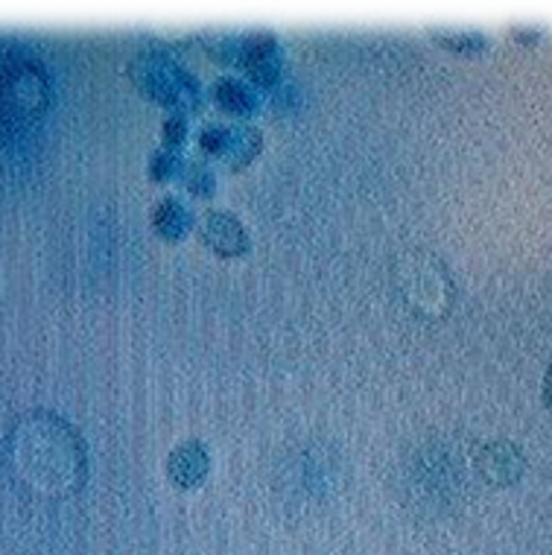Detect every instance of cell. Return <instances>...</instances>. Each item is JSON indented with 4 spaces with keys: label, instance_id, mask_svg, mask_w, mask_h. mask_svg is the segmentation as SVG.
Listing matches in <instances>:
<instances>
[{
    "label": "cell",
    "instance_id": "1",
    "mask_svg": "<svg viewBox=\"0 0 552 555\" xmlns=\"http://www.w3.org/2000/svg\"><path fill=\"white\" fill-rule=\"evenodd\" d=\"M15 477L41 498H62L82 482L86 456L77 430L53 412H33L10 433Z\"/></svg>",
    "mask_w": 552,
    "mask_h": 555
},
{
    "label": "cell",
    "instance_id": "2",
    "mask_svg": "<svg viewBox=\"0 0 552 555\" xmlns=\"http://www.w3.org/2000/svg\"><path fill=\"white\" fill-rule=\"evenodd\" d=\"M395 287L412 313L424 319L448 317L453 296H457L448 267L436 255L421 249L400 255L395 263Z\"/></svg>",
    "mask_w": 552,
    "mask_h": 555
},
{
    "label": "cell",
    "instance_id": "3",
    "mask_svg": "<svg viewBox=\"0 0 552 555\" xmlns=\"http://www.w3.org/2000/svg\"><path fill=\"white\" fill-rule=\"evenodd\" d=\"M129 74H132V79L138 82L143 94L153 96L155 103H162V106L172 108V115H181V112H191V108L200 106V82L170 53L146 50L138 59H132Z\"/></svg>",
    "mask_w": 552,
    "mask_h": 555
},
{
    "label": "cell",
    "instance_id": "4",
    "mask_svg": "<svg viewBox=\"0 0 552 555\" xmlns=\"http://www.w3.org/2000/svg\"><path fill=\"white\" fill-rule=\"evenodd\" d=\"M202 153L214 155L229 162L231 167H243L257 155L260 150V132L255 126L246 124H229V120H214V124L202 126L200 132Z\"/></svg>",
    "mask_w": 552,
    "mask_h": 555
},
{
    "label": "cell",
    "instance_id": "5",
    "mask_svg": "<svg viewBox=\"0 0 552 555\" xmlns=\"http://www.w3.org/2000/svg\"><path fill=\"white\" fill-rule=\"evenodd\" d=\"M474 465L479 470V477L491 482V486H514L517 479L524 477L526 470V460L524 453L517 450V444L512 441H486V444H479L476 448Z\"/></svg>",
    "mask_w": 552,
    "mask_h": 555
},
{
    "label": "cell",
    "instance_id": "6",
    "mask_svg": "<svg viewBox=\"0 0 552 555\" xmlns=\"http://www.w3.org/2000/svg\"><path fill=\"white\" fill-rule=\"evenodd\" d=\"M202 240L222 258H238L248 249V234L243 222L229 211H208L200 225Z\"/></svg>",
    "mask_w": 552,
    "mask_h": 555
},
{
    "label": "cell",
    "instance_id": "7",
    "mask_svg": "<svg viewBox=\"0 0 552 555\" xmlns=\"http://www.w3.org/2000/svg\"><path fill=\"white\" fill-rule=\"evenodd\" d=\"M167 470L179 486H196L208 474V450L202 448V441H181L167 460Z\"/></svg>",
    "mask_w": 552,
    "mask_h": 555
},
{
    "label": "cell",
    "instance_id": "8",
    "mask_svg": "<svg viewBox=\"0 0 552 555\" xmlns=\"http://www.w3.org/2000/svg\"><path fill=\"white\" fill-rule=\"evenodd\" d=\"M153 222L158 234H164L167 240H179L191 229V211L181 205L179 196H164V199L155 202Z\"/></svg>",
    "mask_w": 552,
    "mask_h": 555
},
{
    "label": "cell",
    "instance_id": "9",
    "mask_svg": "<svg viewBox=\"0 0 552 555\" xmlns=\"http://www.w3.org/2000/svg\"><path fill=\"white\" fill-rule=\"evenodd\" d=\"M214 100L226 112H234V115H248L257 106L255 91L238 77H219L214 82Z\"/></svg>",
    "mask_w": 552,
    "mask_h": 555
},
{
    "label": "cell",
    "instance_id": "10",
    "mask_svg": "<svg viewBox=\"0 0 552 555\" xmlns=\"http://www.w3.org/2000/svg\"><path fill=\"white\" fill-rule=\"evenodd\" d=\"M184 184L188 191L196 193V196H210L217 182H214V170H210L205 162H191L184 167Z\"/></svg>",
    "mask_w": 552,
    "mask_h": 555
},
{
    "label": "cell",
    "instance_id": "11",
    "mask_svg": "<svg viewBox=\"0 0 552 555\" xmlns=\"http://www.w3.org/2000/svg\"><path fill=\"white\" fill-rule=\"evenodd\" d=\"M441 44L457 50H479L486 48V36L476 33V29H438L436 33Z\"/></svg>",
    "mask_w": 552,
    "mask_h": 555
},
{
    "label": "cell",
    "instance_id": "12",
    "mask_svg": "<svg viewBox=\"0 0 552 555\" xmlns=\"http://www.w3.org/2000/svg\"><path fill=\"white\" fill-rule=\"evenodd\" d=\"M176 167H179V158L170 150H155L153 158H150V172H153L155 179H167Z\"/></svg>",
    "mask_w": 552,
    "mask_h": 555
},
{
    "label": "cell",
    "instance_id": "13",
    "mask_svg": "<svg viewBox=\"0 0 552 555\" xmlns=\"http://www.w3.org/2000/svg\"><path fill=\"white\" fill-rule=\"evenodd\" d=\"M164 132H167V141H170V144L181 141V134H184V117H181V115L167 117V124H164Z\"/></svg>",
    "mask_w": 552,
    "mask_h": 555
},
{
    "label": "cell",
    "instance_id": "14",
    "mask_svg": "<svg viewBox=\"0 0 552 555\" xmlns=\"http://www.w3.org/2000/svg\"><path fill=\"white\" fill-rule=\"evenodd\" d=\"M543 401L550 406L552 412V360H550V369H547V377H543Z\"/></svg>",
    "mask_w": 552,
    "mask_h": 555
}]
</instances>
